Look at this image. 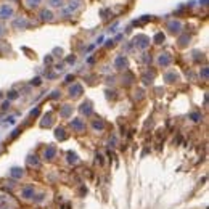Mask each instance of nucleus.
<instances>
[{"instance_id": "a878e982", "label": "nucleus", "mask_w": 209, "mask_h": 209, "mask_svg": "<svg viewBox=\"0 0 209 209\" xmlns=\"http://www.w3.org/2000/svg\"><path fill=\"white\" fill-rule=\"evenodd\" d=\"M179 42H180V45H182V47L187 45V44L190 42V36H187V34H185V36H182L180 39H179Z\"/></svg>"}, {"instance_id": "37998d69", "label": "nucleus", "mask_w": 209, "mask_h": 209, "mask_svg": "<svg viewBox=\"0 0 209 209\" xmlns=\"http://www.w3.org/2000/svg\"><path fill=\"white\" fill-rule=\"evenodd\" d=\"M101 42H103V36H101V37H98V39H97V44H101Z\"/></svg>"}, {"instance_id": "aec40b11", "label": "nucleus", "mask_w": 209, "mask_h": 209, "mask_svg": "<svg viewBox=\"0 0 209 209\" xmlns=\"http://www.w3.org/2000/svg\"><path fill=\"white\" fill-rule=\"evenodd\" d=\"M48 5L53 7V8H60V7L65 5V0H48Z\"/></svg>"}, {"instance_id": "6ab92c4d", "label": "nucleus", "mask_w": 209, "mask_h": 209, "mask_svg": "<svg viewBox=\"0 0 209 209\" xmlns=\"http://www.w3.org/2000/svg\"><path fill=\"white\" fill-rule=\"evenodd\" d=\"M55 137H56L58 140H65V138H66L65 129H63V127H58L56 130H55Z\"/></svg>"}, {"instance_id": "dca6fc26", "label": "nucleus", "mask_w": 209, "mask_h": 209, "mask_svg": "<svg viewBox=\"0 0 209 209\" xmlns=\"http://www.w3.org/2000/svg\"><path fill=\"white\" fill-rule=\"evenodd\" d=\"M40 126L42 127H50V126H52V113H47V114L44 116Z\"/></svg>"}, {"instance_id": "a211bd4d", "label": "nucleus", "mask_w": 209, "mask_h": 209, "mask_svg": "<svg viewBox=\"0 0 209 209\" xmlns=\"http://www.w3.org/2000/svg\"><path fill=\"white\" fill-rule=\"evenodd\" d=\"M92 126H93L95 130H103V129H105V121H103V119L93 121V124H92Z\"/></svg>"}, {"instance_id": "f8f14e48", "label": "nucleus", "mask_w": 209, "mask_h": 209, "mask_svg": "<svg viewBox=\"0 0 209 209\" xmlns=\"http://www.w3.org/2000/svg\"><path fill=\"white\" fill-rule=\"evenodd\" d=\"M23 175H24V171L21 167H11L10 169V177H11V179H21Z\"/></svg>"}, {"instance_id": "1a4fd4ad", "label": "nucleus", "mask_w": 209, "mask_h": 209, "mask_svg": "<svg viewBox=\"0 0 209 209\" xmlns=\"http://www.w3.org/2000/svg\"><path fill=\"white\" fill-rule=\"evenodd\" d=\"M79 110H81L82 114H85V116H90L92 113H93V108H92V103L90 101H84Z\"/></svg>"}, {"instance_id": "4be33fe9", "label": "nucleus", "mask_w": 209, "mask_h": 209, "mask_svg": "<svg viewBox=\"0 0 209 209\" xmlns=\"http://www.w3.org/2000/svg\"><path fill=\"white\" fill-rule=\"evenodd\" d=\"M40 2H42V0H24V3L28 5L29 8H36V7H39Z\"/></svg>"}, {"instance_id": "ddd939ff", "label": "nucleus", "mask_w": 209, "mask_h": 209, "mask_svg": "<svg viewBox=\"0 0 209 209\" xmlns=\"http://www.w3.org/2000/svg\"><path fill=\"white\" fill-rule=\"evenodd\" d=\"M55 155H56V148L55 147H47L45 151H44V158L45 159H53Z\"/></svg>"}, {"instance_id": "c85d7f7f", "label": "nucleus", "mask_w": 209, "mask_h": 209, "mask_svg": "<svg viewBox=\"0 0 209 209\" xmlns=\"http://www.w3.org/2000/svg\"><path fill=\"white\" fill-rule=\"evenodd\" d=\"M200 76L203 79H208V76H209V69L208 68H203V69H201V73H200Z\"/></svg>"}, {"instance_id": "0eeeda50", "label": "nucleus", "mask_w": 209, "mask_h": 209, "mask_svg": "<svg viewBox=\"0 0 209 209\" xmlns=\"http://www.w3.org/2000/svg\"><path fill=\"white\" fill-rule=\"evenodd\" d=\"M171 63H172V56H171L169 53H161V55H159V58H158V65L163 66V68L169 66Z\"/></svg>"}, {"instance_id": "a18cd8bd", "label": "nucleus", "mask_w": 209, "mask_h": 209, "mask_svg": "<svg viewBox=\"0 0 209 209\" xmlns=\"http://www.w3.org/2000/svg\"><path fill=\"white\" fill-rule=\"evenodd\" d=\"M0 98H2V93H0Z\"/></svg>"}, {"instance_id": "2eb2a0df", "label": "nucleus", "mask_w": 209, "mask_h": 209, "mask_svg": "<svg viewBox=\"0 0 209 209\" xmlns=\"http://www.w3.org/2000/svg\"><path fill=\"white\" fill-rule=\"evenodd\" d=\"M71 113H73V106H69V105H65V106L61 108V111H60V116H61V118H69Z\"/></svg>"}, {"instance_id": "412c9836", "label": "nucleus", "mask_w": 209, "mask_h": 209, "mask_svg": "<svg viewBox=\"0 0 209 209\" xmlns=\"http://www.w3.org/2000/svg\"><path fill=\"white\" fill-rule=\"evenodd\" d=\"M153 40H155V44H163V42L166 40V36H164L163 32H156Z\"/></svg>"}, {"instance_id": "2f4dec72", "label": "nucleus", "mask_w": 209, "mask_h": 209, "mask_svg": "<svg viewBox=\"0 0 209 209\" xmlns=\"http://www.w3.org/2000/svg\"><path fill=\"white\" fill-rule=\"evenodd\" d=\"M66 63H69V65L76 63V56H68V58H66Z\"/></svg>"}, {"instance_id": "473e14b6", "label": "nucleus", "mask_w": 209, "mask_h": 209, "mask_svg": "<svg viewBox=\"0 0 209 209\" xmlns=\"http://www.w3.org/2000/svg\"><path fill=\"white\" fill-rule=\"evenodd\" d=\"M74 81V76L73 74H68V76H66V79H65V82H68V84H69V82H73Z\"/></svg>"}, {"instance_id": "f3484780", "label": "nucleus", "mask_w": 209, "mask_h": 209, "mask_svg": "<svg viewBox=\"0 0 209 209\" xmlns=\"http://www.w3.org/2000/svg\"><path fill=\"white\" fill-rule=\"evenodd\" d=\"M21 195H23V198H32L34 196V188L32 187H26V188H23Z\"/></svg>"}, {"instance_id": "393cba45", "label": "nucleus", "mask_w": 209, "mask_h": 209, "mask_svg": "<svg viewBox=\"0 0 209 209\" xmlns=\"http://www.w3.org/2000/svg\"><path fill=\"white\" fill-rule=\"evenodd\" d=\"M153 77H155V73H153V71H151V74L147 73V74L143 76V82H145V84H151V82H153Z\"/></svg>"}, {"instance_id": "423d86ee", "label": "nucleus", "mask_w": 209, "mask_h": 209, "mask_svg": "<svg viewBox=\"0 0 209 209\" xmlns=\"http://www.w3.org/2000/svg\"><path fill=\"white\" fill-rule=\"evenodd\" d=\"M28 26H29V21L24 16H18L16 19H13V28L15 29H26Z\"/></svg>"}, {"instance_id": "f704fd0d", "label": "nucleus", "mask_w": 209, "mask_h": 209, "mask_svg": "<svg viewBox=\"0 0 209 209\" xmlns=\"http://www.w3.org/2000/svg\"><path fill=\"white\" fill-rule=\"evenodd\" d=\"M39 113H40V110H39V108H34V110L31 111V116H39Z\"/></svg>"}, {"instance_id": "79ce46f5", "label": "nucleus", "mask_w": 209, "mask_h": 209, "mask_svg": "<svg viewBox=\"0 0 209 209\" xmlns=\"http://www.w3.org/2000/svg\"><path fill=\"white\" fill-rule=\"evenodd\" d=\"M5 32V28H3V26H2V24H0V36H2V34H3Z\"/></svg>"}, {"instance_id": "9d476101", "label": "nucleus", "mask_w": 209, "mask_h": 209, "mask_svg": "<svg viewBox=\"0 0 209 209\" xmlns=\"http://www.w3.org/2000/svg\"><path fill=\"white\" fill-rule=\"evenodd\" d=\"M71 127L81 132V130H84V127H85V124H84V121H82V119L74 118V119H71Z\"/></svg>"}, {"instance_id": "9b49d317", "label": "nucleus", "mask_w": 209, "mask_h": 209, "mask_svg": "<svg viewBox=\"0 0 209 209\" xmlns=\"http://www.w3.org/2000/svg\"><path fill=\"white\" fill-rule=\"evenodd\" d=\"M39 16H40V21H52L53 19V13H52V10H42L40 13H39Z\"/></svg>"}, {"instance_id": "cd10ccee", "label": "nucleus", "mask_w": 209, "mask_h": 209, "mask_svg": "<svg viewBox=\"0 0 209 209\" xmlns=\"http://www.w3.org/2000/svg\"><path fill=\"white\" fill-rule=\"evenodd\" d=\"M190 119L195 121V122H198V121L201 119V114H200V113H192V114H190Z\"/></svg>"}, {"instance_id": "bb28decb", "label": "nucleus", "mask_w": 209, "mask_h": 209, "mask_svg": "<svg viewBox=\"0 0 209 209\" xmlns=\"http://www.w3.org/2000/svg\"><path fill=\"white\" fill-rule=\"evenodd\" d=\"M7 97H8V101H10V100H16V98H18V92H15V90H10Z\"/></svg>"}, {"instance_id": "ea45409f", "label": "nucleus", "mask_w": 209, "mask_h": 209, "mask_svg": "<svg viewBox=\"0 0 209 209\" xmlns=\"http://www.w3.org/2000/svg\"><path fill=\"white\" fill-rule=\"evenodd\" d=\"M97 159H98L100 164H103V156H101V155H97Z\"/></svg>"}, {"instance_id": "5701e85b", "label": "nucleus", "mask_w": 209, "mask_h": 209, "mask_svg": "<svg viewBox=\"0 0 209 209\" xmlns=\"http://www.w3.org/2000/svg\"><path fill=\"white\" fill-rule=\"evenodd\" d=\"M66 156H68V163H69V164H76V163H77V155H76V153L69 151Z\"/></svg>"}, {"instance_id": "b1692460", "label": "nucleus", "mask_w": 209, "mask_h": 209, "mask_svg": "<svg viewBox=\"0 0 209 209\" xmlns=\"http://www.w3.org/2000/svg\"><path fill=\"white\" fill-rule=\"evenodd\" d=\"M28 164H29V166H36V167H37L40 163H39V159H37V156H29V158H28Z\"/></svg>"}, {"instance_id": "c756f323", "label": "nucleus", "mask_w": 209, "mask_h": 209, "mask_svg": "<svg viewBox=\"0 0 209 209\" xmlns=\"http://www.w3.org/2000/svg\"><path fill=\"white\" fill-rule=\"evenodd\" d=\"M31 84H32V85H40V84H42V79L40 77H34L32 81H31Z\"/></svg>"}, {"instance_id": "20e7f679", "label": "nucleus", "mask_w": 209, "mask_h": 209, "mask_svg": "<svg viewBox=\"0 0 209 209\" xmlns=\"http://www.w3.org/2000/svg\"><path fill=\"white\" fill-rule=\"evenodd\" d=\"M167 29L171 34H179L182 31V23L179 19H172L167 23Z\"/></svg>"}, {"instance_id": "a19ab883", "label": "nucleus", "mask_w": 209, "mask_h": 209, "mask_svg": "<svg viewBox=\"0 0 209 209\" xmlns=\"http://www.w3.org/2000/svg\"><path fill=\"white\" fill-rule=\"evenodd\" d=\"M19 132H21V130H19V129H16V130H13V134H11V137H16V135H18V134H19Z\"/></svg>"}, {"instance_id": "6e6552de", "label": "nucleus", "mask_w": 209, "mask_h": 209, "mask_svg": "<svg viewBox=\"0 0 209 209\" xmlns=\"http://www.w3.org/2000/svg\"><path fill=\"white\" fill-rule=\"evenodd\" d=\"M114 66L118 68V69H124V68H127V58L124 56V55H119V56H116Z\"/></svg>"}, {"instance_id": "e433bc0d", "label": "nucleus", "mask_w": 209, "mask_h": 209, "mask_svg": "<svg viewBox=\"0 0 209 209\" xmlns=\"http://www.w3.org/2000/svg\"><path fill=\"white\" fill-rule=\"evenodd\" d=\"M60 97V90H55L53 93H52V98H58Z\"/></svg>"}, {"instance_id": "c03bdc74", "label": "nucleus", "mask_w": 209, "mask_h": 209, "mask_svg": "<svg viewBox=\"0 0 209 209\" xmlns=\"http://www.w3.org/2000/svg\"><path fill=\"white\" fill-rule=\"evenodd\" d=\"M201 2H203V3H201V5H204V7H206V5H208V0H201Z\"/></svg>"}, {"instance_id": "39448f33", "label": "nucleus", "mask_w": 209, "mask_h": 209, "mask_svg": "<svg viewBox=\"0 0 209 209\" xmlns=\"http://www.w3.org/2000/svg\"><path fill=\"white\" fill-rule=\"evenodd\" d=\"M82 92H84V87H82L81 84H73V85L69 87V97L71 98H77V97H81Z\"/></svg>"}, {"instance_id": "f03ea898", "label": "nucleus", "mask_w": 209, "mask_h": 209, "mask_svg": "<svg viewBox=\"0 0 209 209\" xmlns=\"http://www.w3.org/2000/svg\"><path fill=\"white\" fill-rule=\"evenodd\" d=\"M81 2H82V0H71V2H69V5H68L66 8H63L61 15H63V16H68V15L74 13L76 10L79 8V7H81Z\"/></svg>"}, {"instance_id": "58836bf2", "label": "nucleus", "mask_w": 209, "mask_h": 209, "mask_svg": "<svg viewBox=\"0 0 209 209\" xmlns=\"http://www.w3.org/2000/svg\"><path fill=\"white\" fill-rule=\"evenodd\" d=\"M65 69V65H56V71H63Z\"/></svg>"}, {"instance_id": "f257e3e1", "label": "nucleus", "mask_w": 209, "mask_h": 209, "mask_svg": "<svg viewBox=\"0 0 209 209\" xmlns=\"http://www.w3.org/2000/svg\"><path fill=\"white\" fill-rule=\"evenodd\" d=\"M132 44L137 47V48L140 50H145L150 47V37L145 36V34H137L135 37H134V40H132Z\"/></svg>"}, {"instance_id": "72a5a7b5", "label": "nucleus", "mask_w": 209, "mask_h": 209, "mask_svg": "<svg viewBox=\"0 0 209 209\" xmlns=\"http://www.w3.org/2000/svg\"><path fill=\"white\" fill-rule=\"evenodd\" d=\"M7 122L15 124V122H16V119H15V116H8V118H7Z\"/></svg>"}, {"instance_id": "4468645a", "label": "nucleus", "mask_w": 209, "mask_h": 209, "mask_svg": "<svg viewBox=\"0 0 209 209\" xmlns=\"http://www.w3.org/2000/svg\"><path fill=\"white\" fill-rule=\"evenodd\" d=\"M177 79H179V76H177V73H174V71H171V73H166V74H164V81L167 82V84H174Z\"/></svg>"}, {"instance_id": "4c0bfd02", "label": "nucleus", "mask_w": 209, "mask_h": 209, "mask_svg": "<svg viewBox=\"0 0 209 209\" xmlns=\"http://www.w3.org/2000/svg\"><path fill=\"white\" fill-rule=\"evenodd\" d=\"M36 201H37V203H40V201H44V195H39V196L36 198Z\"/></svg>"}, {"instance_id": "7ed1b4c3", "label": "nucleus", "mask_w": 209, "mask_h": 209, "mask_svg": "<svg viewBox=\"0 0 209 209\" xmlns=\"http://www.w3.org/2000/svg\"><path fill=\"white\" fill-rule=\"evenodd\" d=\"M13 13H15V10H13L11 5L5 3L0 7V19H8V18L13 16Z\"/></svg>"}, {"instance_id": "c9c22d12", "label": "nucleus", "mask_w": 209, "mask_h": 209, "mask_svg": "<svg viewBox=\"0 0 209 209\" xmlns=\"http://www.w3.org/2000/svg\"><path fill=\"white\" fill-rule=\"evenodd\" d=\"M44 61H45L47 65H50V63L53 61V58H52V56H45V60H44Z\"/></svg>"}, {"instance_id": "7c9ffc66", "label": "nucleus", "mask_w": 209, "mask_h": 209, "mask_svg": "<svg viewBox=\"0 0 209 209\" xmlns=\"http://www.w3.org/2000/svg\"><path fill=\"white\" fill-rule=\"evenodd\" d=\"M8 108H10V101L7 100V101H3V103H2V110H3V111H7Z\"/></svg>"}]
</instances>
